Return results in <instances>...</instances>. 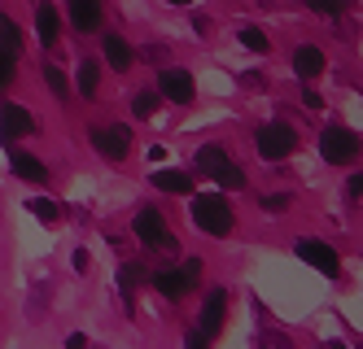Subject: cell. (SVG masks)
<instances>
[{
	"label": "cell",
	"mask_w": 363,
	"mask_h": 349,
	"mask_svg": "<svg viewBox=\"0 0 363 349\" xmlns=\"http://www.w3.org/2000/svg\"><path fill=\"white\" fill-rule=\"evenodd\" d=\"M132 231H136L140 245H149L153 253H175V249H179V245H175V236H171V231H167V223H162V210H153V205L136 210Z\"/></svg>",
	"instance_id": "6da1fadb"
},
{
	"label": "cell",
	"mask_w": 363,
	"mask_h": 349,
	"mask_svg": "<svg viewBox=\"0 0 363 349\" xmlns=\"http://www.w3.org/2000/svg\"><path fill=\"white\" fill-rule=\"evenodd\" d=\"M193 223L201 231H211V236H228L232 231V205H228V197H219V193L193 197Z\"/></svg>",
	"instance_id": "7a4b0ae2"
},
{
	"label": "cell",
	"mask_w": 363,
	"mask_h": 349,
	"mask_svg": "<svg viewBox=\"0 0 363 349\" xmlns=\"http://www.w3.org/2000/svg\"><path fill=\"white\" fill-rule=\"evenodd\" d=\"M197 171H201V175H211V179L223 183V188H232V193H237V188H245V171L232 162V157H228L219 144L197 149Z\"/></svg>",
	"instance_id": "3957f363"
},
{
	"label": "cell",
	"mask_w": 363,
	"mask_h": 349,
	"mask_svg": "<svg viewBox=\"0 0 363 349\" xmlns=\"http://www.w3.org/2000/svg\"><path fill=\"white\" fill-rule=\"evenodd\" d=\"M254 144H258V153H263L267 162H280V157H289L298 149V136H294L289 122H267V127H258Z\"/></svg>",
	"instance_id": "277c9868"
},
{
	"label": "cell",
	"mask_w": 363,
	"mask_h": 349,
	"mask_svg": "<svg viewBox=\"0 0 363 349\" xmlns=\"http://www.w3.org/2000/svg\"><path fill=\"white\" fill-rule=\"evenodd\" d=\"M320 157H324V162H333V166L354 162V157H359V136H354V131H346V127H328L324 136H320Z\"/></svg>",
	"instance_id": "5b68a950"
},
{
	"label": "cell",
	"mask_w": 363,
	"mask_h": 349,
	"mask_svg": "<svg viewBox=\"0 0 363 349\" xmlns=\"http://www.w3.org/2000/svg\"><path fill=\"white\" fill-rule=\"evenodd\" d=\"M193 74L184 70V66H162L158 70V96H167V101H175V105H189L193 101Z\"/></svg>",
	"instance_id": "8992f818"
},
{
	"label": "cell",
	"mask_w": 363,
	"mask_h": 349,
	"mask_svg": "<svg viewBox=\"0 0 363 349\" xmlns=\"http://www.w3.org/2000/svg\"><path fill=\"white\" fill-rule=\"evenodd\" d=\"M92 144H96L101 157L123 162L127 149H132V131H127V127H92Z\"/></svg>",
	"instance_id": "52a82bcc"
},
{
	"label": "cell",
	"mask_w": 363,
	"mask_h": 349,
	"mask_svg": "<svg viewBox=\"0 0 363 349\" xmlns=\"http://www.w3.org/2000/svg\"><path fill=\"white\" fill-rule=\"evenodd\" d=\"M294 249H298V258H302V262H311V266H320L324 275H337V271H342V262H337L333 245H324V240H311V236H302V240H298Z\"/></svg>",
	"instance_id": "ba28073f"
},
{
	"label": "cell",
	"mask_w": 363,
	"mask_h": 349,
	"mask_svg": "<svg viewBox=\"0 0 363 349\" xmlns=\"http://www.w3.org/2000/svg\"><path fill=\"white\" fill-rule=\"evenodd\" d=\"M31 131H35V118L22 110V105H13V101L0 105V136L5 140H22V136H31Z\"/></svg>",
	"instance_id": "9c48e42d"
},
{
	"label": "cell",
	"mask_w": 363,
	"mask_h": 349,
	"mask_svg": "<svg viewBox=\"0 0 363 349\" xmlns=\"http://www.w3.org/2000/svg\"><path fill=\"white\" fill-rule=\"evenodd\" d=\"M223 314H228V292L215 288L211 297H206V306H201V328H197V332H201L206 341L219 336V332H223Z\"/></svg>",
	"instance_id": "30bf717a"
},
{
	"label": "cell",
	"mask_w": 363,
	"mask_h": 349,
	"mask_svg": "<svg viewBox=\"0 0 363 349\" xmlns=\"http://www.w3.org/2000/svg\"><path fill=\"white\" fill-rule=\"evenodd\" d=\"M324 66H328V57H324L320 44H302V48L294 52V70H298V79H315V74H324Z\"/></svg>",
	"instance_id": "8fae6325"
},
{
	"label": "cell",
	"mask_w": 363,
	"mask_h": 349,
	"mask_svg": "<svg viewBox=\"0 0 363 349\" xmlns=\"http://www.w3.org/2000/svg\"><path fill=\"white\" fill-rule=\"evenodd\" d=\"M101 52H106L110 70H132V62H136V52L127 48V40H123V35H114V31L101 40Z\"/></svg>",
	"instance_id": "7c38bea8"
},
{
	"label": "cell",
	"mask_w": 363,
	"mask_h": 349,
	"mask_svg": "<svg viewBox=\"0 0 363 349\" xmlns=\"http://www.w3.org/2000/svg\"><path fill=\"white\" fill-rule=\"evenodd\" d=\"M153 288H158L167 302H179V297H189V292H193V284L179 275V266H175V271H158V275H153Z\"/></svg>",
	"instance_id": "4fadbf2b"
},
{
	"label": "cell",
	"mask_w": 363,
	"mask_h": 349,
	"mask_svg": "<svg viewBox=\"0 0 363 349\" xmlns=\"http://www.w3.org/2000/svg\"><path fill=\"white\" fill-rule=\"evenodd\" d=\"M101 5L96 0H74L70 5V22H74V31H101Z\"/></svg>",
	"instance_id": "5bb4252c"
},
{
	"label": "cell",
	"mask_w": 363,
	"mask_h": 349,
	"mask_svg": "<svg viewBox=\"0 0 363 349\" xmlns=\"http://www.w3.org/2000/svg\"><path fill=\"white\" fill-rule=\"evenodd\" d=\"M13 175L27 179V183H44L48 179V166L40 162V157H31V153H13Z\"/></svg>",
	"instance_id": "9a60e30c"
},
{
	"label": "cell",
	"mask_w": 363,
	"mask_h": 349,
	"mask_svg": "<svg viewBox=\"0 0 363 349\" xmlns=\"http://www.w3.org/2000/svg\"><path fill=\"white\" fill-rule=\"evenodd\" d=\"M35 35H40L44 48L57 44V9H53V5H40V9H35Z\"/></svg>",
	"instance_id": "2e32d148"
},
{
	"label": "cell",
	"mask_w": 363,
	"mask_h": 349,
	"mask_svg": "<svg viewBox=\"0 0 363 349\" xmlns=\"http://www.w3.org/2000/svg\"><path fill=\"white\" fill-rule=\"evenodd\" d=\"M153 188H162V193H193V175L175 171V166H162L153 175Z\"/></svg>",
	"instance_id": "e0dca14e"
},
{
	"label": "cell",
	"mask_w": 363,
	"mask_h": 349,
	"mask_svg": "<svg viewBox=\"0 0 363 349\" xmlns=\"http://www.w3.org/2000/svg\"><path fill=\"white\" fill-rule=\"evenodd\" d=\"M145 284V266L140 262H123V271H118V292H123V302L127 310H132V292Z\"/></svg>",
	"instance_id": "ac0fdd59"
},
{
	"label": "cell",
	"mask_w": 363,
	"mask_h": 349,
	"mask_svg": "<svg viewBox=\"0 0 363 349\" xmlns=\"http://www.w3.org/2000/svg\"><path fill=\"white\" fill-rule=\"evenodd\" d=\"M44 84L53 88V96H57V101H70V79H66V70H62V66H44Z\"/></svg>",
	"instance_id": "d6986e66"
},
{
	"label": "cell",
	"mask_w": 363,
	"mask_h": 349,
	"mask_svg": "<svg viewBox=\"0 0 363 349\" xmlns=\"http://www.w3.org/2000/svg\"><path fill=\"white\" fill-rule=\"evenodd\" d=\"M96 84H101V66L96 62H79V92L96 96Z\"/></svg>",
	"instance_id": "ffe728a7"
},
{
	"label": "cell",
	"mask_w": 363,
	"mask_h": 349,
	"mask_svg": "<svg viewBox=\"0 0 363 349\" xmlns=\"http://www.w3.org/2000/svg\"><path fill=\"white\" fill-rule=\"evenodd\" d=\"M158 101H162L158 92H136V96H132V114H136V118H153Z\"/></svg>",
	"instance_id": "44dd1931"
},
{
	"label": "cell",
	"mask_w": 363,
	"mask_h": 349,
	"mask_svg": "<svg viewBox=\"0 0 363 349\" xmlns=\"http://www.w3.org/2000/svg\"><path fill=\"white\" fill-rule=\"evenodd\" d=\"M27 210L35 214L40 223H57V214H62V205L57 201H44V197H35V201H27Z\"/></svg>",
	"instance_id": "7402d4cb"
},
{
	"label": "cell",
	"mask_w": 363,
	"mask_h": 349,
	"mask_svg": "<svg viewBox=\"0 0 363 349\" xmlns=\"http://www.w3.org/2000/svg\"><path fill=\"white\" fill-rule=\"evenodd\" d=\"M0 40H5V52H18L22 35H18V22L13 18H0Z\"/></svg>",
	"instance_id": "603a6c76"
},
{
	"label": "cell",
	"mask_w": 363,
	"mask_h": 349,
	"mask_svg": "<svg viewBox=\"0 0 363 349\" xmlns=\"http://www.w3.org/2000/svg\"><path fill=\"white\" fill-rule=\"evenodd\" d=\"M241 44H245V48H254V52H267V48H272V44H267V35L258 31V26H245V31H241Z\"/></svg>",
	"instance_id": "cb8c5ba5"
},
{
	"label": "cell",
	"mask_w": 363,
	"mask_h": 349,
	"mask_svg": "<svg viewBox=\"0 0 363 349\" xmlns=\"http://www.w3.org/2000/svg\"><path fill=\"white\" fill-rule=\"evenodd\" d=\"M258 349H294V341L284 332H263V336H258Z\"/></svg>",
	"instance_id": "d4e9b609"
},
{
	"label": "cell",
	"mask_w": 363,
	"mask_h": 349,
	"mask_svg": "<svg viewBox=\"0 0 363 349\" xmlns=\"http://www.w3.org/2000/svg\"><path fill=\"white\" fill-rule=\"evenodd\" d=\"M9 79H13V52L0 48V88H9Z\"/></svg>",
	"instance_id": "484cf974"
},
{
	"label": "cell",
	"mask_w": 363,
	"mask_h": 349,
	"mask_svg": "<svg viewBox=\"0 0 363 349\" xmlns=\"http://www.w3.org/2000/svg\"><path fill=\"white\" fill-rule=\"evenodd\" d=\"M179 275H184V280L197 288V280H201V262H197V258H184V266H179Z\"/></svg>",
	"instance_id": "4316f807"
},
{
	"label": "cell",
	"mask_w": 363,
	"mask_h": 349,
	"mask_svg": "<svg viewBox=\"0 0 363 349\" xmlns=\"http://www.w3.org/2000/svg\"><path fill=\"white\" fill-rule=\"evenodd\" d=\"M263 210L267 214H284L289 210V197H263Z\"/></svg>",
	"instance_id": "83f0119b"
},
{
	"label": "cell",
	"mask_w": 363,
	"mask_h": 349,
	"mask_svg": "<svg viewBox=\"0 0 363 349\" xmlns=\"http://www.w3.org/2000/svg\"><path fill=\"white\" fill-rule=\"evenodd\" d=\"M66 349H88V336H84V332H70V336H66Z\"/></svg>",
	"instance_id": "f1b7e54d"
},
{
	"label": "cell",
	"mask_w": 363,
	"mask_h": 349,
	"mask_svg": "<svg viewBox=\"0 0 363 349\" xmlns=\"http://www.w3.org/2000/svg\"><path fill=\"white\" fill-rule=\"evenodd\" d=\"M302 105H306V110H320L324 101H320V92H311V88H306V92H302Z\"/></svg>",
	"instance_id": "f546056e"
},
{
	"label": "cell",
	"mask_w": 363,
	"mask_h": 349,
	"mask_svg": "<svg viewBox=\"0 0 363 349\" xmlns=\"http://www.w3.org/2000/svg\"><path fill=\"white\" fill-rule=\"evenodd\" d=\"M184 349H206V336H201V332H189V336H184Z\"/></svg>",
	"instance_id": "4dcf8cb0"
},
{
	"label": "cell",
	"mask_w": 363,
	"mask_h": 349,
	"mask_svg": "<svg viewBox=\"0 0 363 349\" xmlns=\"http://www.w3.org/2000/svg\"><path fill=\"white\" fill-rule=\"evenodd\" d=\"M70 266H74V271H88V253H84V249H74V258H70Z\"/></svg>",
	"instance_id": "1f68e13d"
},
{
	"label": "cell",
	"mask_w": 363,
	"mask_h": 349,
	"mask_svg": "<svg viewBox=\"0 0 363 349\" xmlns=\"http://www.w3.org/2000/svg\"><path fill=\"white\" fill-rule=\"evenodd\" d=\"M346 193H350V197L359 201V193H363V179H359V175H350V183H346Z\"/></svg>",
	"instance_id": "d6a6232c"
},
{
	"label": "cell",
	"mask_w": 363,
	"mask_h": 349,
	"mask_svg": "<svg viewBox=\"0 0 363 349\" xmlns=\"http://www.w3.org/2000/svg\"><path fill=\"white\" fill-rule=\"evenodd\" d=\"M324 349H346V345H342V341H333V345H324Z\"/></svg>",
	"instance_id": "836d02e7"
}]
</instances>
